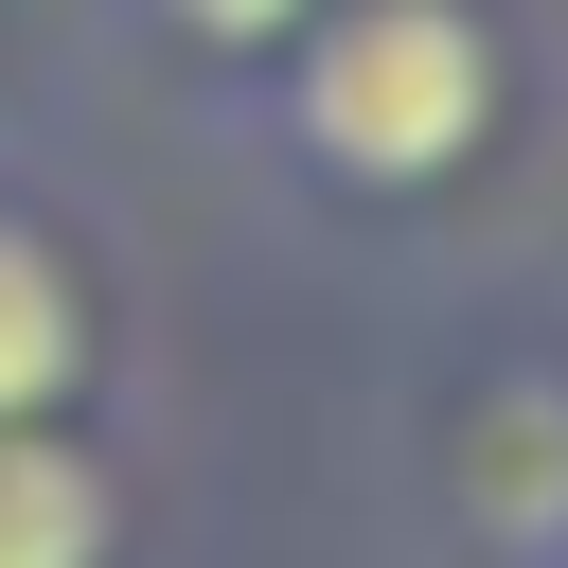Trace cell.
Returning <instances> with one entry per match:
<instances>
[{
  "label": "cell",
  "mask_w": 568,
  "mask_h": 568,
  "mask_svg": "<svg viewBox=\"0 0 568 568\" xmlns=\"http://www.w3.org/2000/svg\"><path fill=\"white\" fill-rule=\"evenodd\" d=\"M479 124H497V36H479L462 0H355V18H320V53H302V142H320L337 178H444Z\"/></svg>",
  "instance_id": "obj_1"
},
{
  "label": "cell",
  "mask_w": 568,
  "mask_h": 568,
  "mask_svg": "<svg viewBox=\"0 0 568 568\" xmlns=\"http://www.w3.org/2000/svg\"><path fill=\"white\" fill-rule=\"evenodd\" d=\"M71 355H89V320H71V266L0 213V426H36L53 390H71Z\"/></svg>",
  "instance_id": "obj_2"
},
{
  "label": "cell",
  "mask_w": 568,
  "mask_h": 568,
  "mask_svg": "<svg viewBox=\"0 0 568 568\" xmlns=\"http://www.w3.org/2000/svg\"><path fill=\"white\" fill-rule=\"evenodd\" d=\"M0 568H106V479L36 426H0Z\"/></svg>",
  "instance_id": "obj_3"
},
{
  "label": "cell",
  "mask_w": 568,
  "mask_h": 568,
  "mask_svg": "<svg viewBox=\"0 0 568 568\" xmlns=\"http://www.w3.org/2000/svg\"><path fill=\"white\" fill-rule=\"evenodd\" d=\"M178 18H195V36H284L302 0H178Z\"/></svg>",
  "instance_id": "obj_4"
}]
</instances>
